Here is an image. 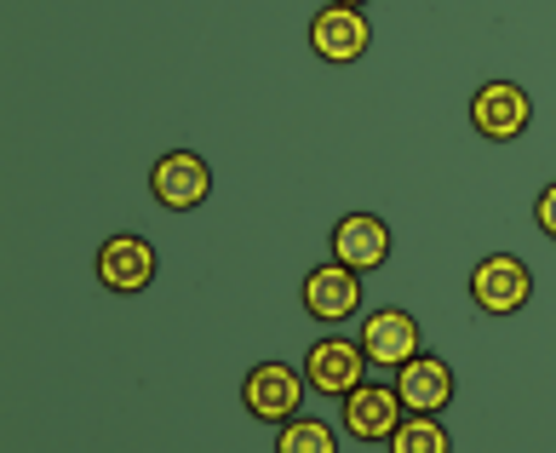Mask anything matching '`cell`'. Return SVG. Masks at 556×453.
I'll return each instance as SVG.
<instances>
[{"instance_id": "obj_1", "label": "cell", "mask_w": 556, "mask_h": 453, "mask_svg": "<svg viewBox=\"0 0 556 453\" xmlns=\"http://www.w3.org/2000/svg\"><path fill=\"white\" fill-rule=\"evenodd\" d=\"M92 276H98L104 293L138 299V293H150V287H155L161 253H155V241L138 236V230H110L104 241H98V253H92Z\"/></svg>"}, {"instance_id": "obj_2", "label": "cell", "mask_w": 556, "mask_h": 453, "mask_svg": "<svg viewBox=\"0 0 556 453\" xmlns=\"http://www.w3.org/2000/svg\"><path fill=\"white\" fill-rule=\"evenodd\" d=\"M465 287H470V304H477L482 316H522L528 304H533V270L517 259V253H488V259H477L470 264V276H465Z\"/></svg>"}, {"instance_id": "obj_3", "label": "cell", "mask_w": 556, "mask_h": 453, "mask_svg": "<svg viewBox=\"0 0 556 453\" xmlns=\"http://www.w3.org/2000/svg\"><path fill=\"white\" fill-rule=\"evenodd\" d=\"M465 121H470V133L488 138V143H517L533 127V98H528L522 80H505V75L482 80L465 104Z\"/></svg>"}, {"instance_id": "obj_4", "label": "cell", "mask_w": 556, "mask_h": 453, "mask_svg": "<svg viewBox=\"0 0 556 453\" xmlns=\"http://www.w3.org/2000/svg\"><path fill=\"white\" fill-rule=\"evenodd\" d=\"M304 397H311V379H304V367L287 362H253L241 379V407L264 425H287L293 414H304Z\"/></svg>"}, {"instance_id": "obj_5", "label": "cell", "mask_w": 556, "mask_h": 453, "mask_svg": "<svg viewBox=\"0 0 556 453\" xmlns=\"http://www.w3.org/2000/svg\"><path fill=\"white\" fill-rule=\"evenodd\" d=\"M402 414H407V402L396 397V385L362 379L350 397H339V430L350 442H362V448H384L390 430L402 425Z\"/></svg>"}, {"instance_id": "obj_6", "label": "cell", "mask_w": 556, "mask_h": 453, "mask_svg": "<svg viewBox=\"0 0 556 453\" xmlns=\"http://www.w3.org/2000/svg\"><path fill=\"white\" fill-rule=\"evenodd\" d=\"M304 379H311V390L316 397H350L362 379H367V350H362V339H344V334H321L311 350H304Z\"/></svg>"}, {"instance_id": "obj_7", "label": "cell", "mask_w": 556, "mask_h": 453, "mask_svg": "<svg viewBox=\"0 0 556 453\" xmlns=\"http://www.w3.org/2000/svg\"><path fill=\"white\" fill-rule=\"evenodd\" d=\"M150 196H155V207H167V213L207 207V201H213V167H207V155L167 150V155L150 167Z\"/></svg>"}, {"instance_id": "obj_8", "label": "cell", "mask_w": 556, "mask_h": 453, "mask_svg": "<svg viewBox=\"0 0 556 453\" xmlns=\"http://www.w3.org/2000/svg\"><path fill=\"white\" fill-rule=\"evenodd\" d=\"M367 47H374V24H367V7H327L311 17V52L321 58V64L333 70H350L362 64Z\"/></svg>"}, {"instance_id": "obj_9", "label": "cell", "mask_w": 556, "mask_h": 453, "mask_svg": "<svg viewBox=\"0 0 556 453\" xmlns=\"http://www.w3.org/2000/svg\"><path fill=\"white\" fill-rule=\"evenodd\" d=\"M299 304H304V316L311 322H350L362 311V270H350V264H339V259H327V264H316L311 276H304V287H299Z\"/></svg>"}, {"instance_id": "obj_10", "label": "cell", "mask_w": 556, "mask_h": 453, "mask_svg": "<svg viewBox=\"0 0 556 453\" xmlns=\"http://www.w3.org/2000/svg\"><path fill=\"white\" fill-rule=\"evenodd\" d=\"M362 350H367V362L374 367H402V362H414L425 339H419V322L402 311V304H379V311H367L362 322Z\"/></svg>"}, {"instance_id": "obj_11", "label": "cell", "mask_w": 556, "mask_h": 453, "mask_svg": "<svg viewBox=\"0 0 556 453\" xmlns=\"http://www.w3.org/2000/svg\"><path fill=\"white\" fill-rule=\"evenodd\" d=\"M327 247H333L339 264L374 276V270H384V259H390V224L379 213H344L333 224V236H327Z\"/></svg>"}, {"instance_id": "obj_12", "label": "cell", "mask_w": 556, "mask_h": 453, "mask_svg": "<svg viewBox=\"0 0 556 453\" xmlns=\"http://www.w3.org/2000/svg\"><path fill=\"white\" fill-rule=\"evenodd\" d=\"M453 390H459V379H453V367L437 350H419L414 362L396 367V397L407 402V414H442L453 402Z\"/></svg>"}, {"instance_id": "obj_13", "label": "cell", "mask_w": 556, "mask_h": 453, "mask_svg": "<svg viewBox=\"0 0 556 453\" xmlns=\"http://www.w3.org/2000/svg\"><path fill=\"white\" fill-rule=\"evenodd\" d=\"M390 453H447L453 437H447V425L437 414H402V425L390 430Z\"/></svg>"}, {"instance_id": "obj_14", "label": "cell", "mask_w": 556, "mask_h": 453, "mask_svg": "<svg viewBox=\"0 0 556 453\" xmlns=\"http://www.w3.org/2000/svg\"><path fill=\"white\" fill-rule=\"evenodd\" d=\"M339 430L316 419V414H293L287 425H276V453H333Z\"/></svg>"}, {"instance_id": "obj_15", "label": "cell", "mask_w": 556, "mask_h": 453, "mask_svg": "<svg viewBox=\"0 0 556 453\" xmlns=\"http://www.w3.org/2000/svg\"><path fill=\"white\" fill-rule=\"evenodd\" d=\"M533 224H540V236L556 241V178L545 184L540 196H533Z\"/></svg>"}, {"instance_id": "obj_16", "label": "cell", "mask_w": 556, "mask_h": 453, "mask_svg": "<svg viewBox=\"0 0 556 453\" xmlns=\"http://www.w3.org/2000/svg\"><path fill=\"white\" fill-rule=\"evenodd\" d=\"M333 7H367V0H333Z\"/></svg>"}]
</instances>
